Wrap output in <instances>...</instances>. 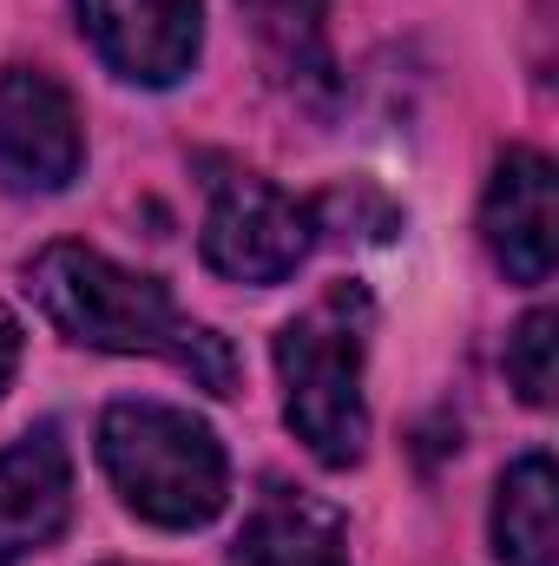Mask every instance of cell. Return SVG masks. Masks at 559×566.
<instances>
[{
    "instance_id": "7c38bea8",
    "label": "cell",
    "mask_w": 559,
    "mask_h": 566,
    "mask_svg": "<svg viewBox=\"0 0 559 566\" xmlns=\"http://www.w3.org/2000/svg\"><path fill=\"white\" fill-rule=\"evenodd\" d=\"M553 310H534V316H520V329L507 336V376H514V389H520V402H534V409H547L553 402Z\"/></svg>"
},
{
    "instance_id": "4fadbf2b",
    "label": "cell",
    "mask_w": 559,
    "mask_h": 566,
    "mask_svg": "<svg viewBox=\"0 0 559 566\" xmlns=\"http://www.w3.org/2000/svg\"><path fill=\"white\" fill-rule=\"evenodd\" d=\"M20 349H27V336H20V316L0 303V402H7V389H13V376H20Z\"/></svg>"
},
{
    "instance_id": "3957f363",
    "label": "cell",
    "mask_w": 559,
    "mask_h": 566,
    "mask_svg": "<svg viewBox=\"0 0 559 566\" xmlns=\"http://www.w3.org/2000/svg\"><path fill=\"white\" fill-rule=\"evenodd\" d=\"M362 336H369V303L349 283H336L323 303H309L296 323L277 329L283 422L323 468H356L369 448Z\"/></svg>"
},
{
    "instance_id": "6da1fadb",
    "label": "cell",
    "mask_w": 559,
    "mask_h": 566,
    "mask_svg": "<svg viewBox=\"0 0 559 566\" xmlns=\"http://www.w3.org/2000/svg\"><path fill=\"white\" fill-rule=\"evenodd\" d=\"M33 310L80 349H106V356H151L171 363L178 376H191L204 396H238V356L218 329L191 323L171 290L145 271L113 264L93 244H46L27 264Z\"/></svg>"
},
{
    "instance_id": "9c48e42d",
    "label": "cell",
    "mask_w": 559,
    "mask_h": 566,
    "mask_svg": "<svg viewBox=\"0 0 559 566\" xmlns=\"http://www.w3.org/2000/svg\"><path fill=\"white\" fill-rule=\"evenodd\" d=\"M238 566H356L349 560V534H342V514L309 501V494H289L271 488L244 534H238Z\"/></svg>"
},
{
    "instance_id": "8992f818",
    "label": "cell",
    "mask_w": 559,
    "mask_h": 566,
    "mask_svg": "<svg viewBox=\"0 0 559 566\" xmlns=\"http://www.w3.org/2000/svg\"><path fill=\"white\" fill-rule=\"evenodd\" d=\"M93 53L133 86H178L204 46V0H73Z\"/></svg>"
},
{
    "instance_id": "30bf717a",
    "label": "cell",
    "mask_w": 559,
    "mask_h": 566,
    "mask_svg": "<svg viewBox=\"0 0 559 566\" xmlns=\"http://www.w3.org/2000/svg\"><path fill=\"white\" fill-rule=\"evenodd\" d=\"M494 560L559 566V481L553 454H520L494 488Z\"/></svg>"
},
{
    "instance_id": "ba28073f",
    "label": "cell",
    "mask_w": 559,
    "mask_h": 566,
    "mask_svg": "<svg viewBox=\"0 0 559 566\" xmlns=\"http://www.w3.org/2000/svg\"><path fill=\"white\" fill-rule=\"evenodd\" d=\"M73 521V454L60 428H33L0 448V566L46 554Z\"/></svg>"
},
{
    "instance_id": "277c9868",
    "label": "cell",
    "mask_w": 559,
    "mask_h": 566,
    "mask_svg": "<svg viewBox=\"0 0 559 566\" xmlns=\"http://www.w3.org/2000/svg\"><path fill=\"white\" fill-rule=\"evenodd\" d=\"M316 244V211L296 205L257 171L218 165L211 178V205H204V231L198 251L218 277L231 283H283Z\"/></svg>"
},
{
    "instance_id": "52a82bcc",
    "label": "cell",
    "mask_w": 559,
    "mask_h": 566,
    "mask_svg": "<svg viewBox=\"0 0 559 566\" xmlns=\"http://www.w3.org/2000/svg\"><path fill=\"white\" fill-rule=\"evenodd\" d=\"M481 244L507 271V283L553 277V158L534 145L500 151L481 191Z\"/></svg>"
},
{
    "instance_id": "7a4b0ae2",
    "label": "cell",
    "mask_w": 559,
    "mask_h": 566,
    "mask_svg": "<svg viewBox=\"0 0 559 566\" xmlns=\"http://www.w3.org/2000/svg\"><path fill=\"white\" fill-rule=\"evenodd\" d=\"M99 468L113 494L165 534H191L224 514L231 461L198 416L165 402H113L99 416Z\"/></svg>"
},
{
    "instance_id": "5b68a950",
    "label": "cell",
    "mask_w": 559,
    "mask_h": 566,
    "mask_svg": "<svg viewBox=\"0 0 559 566\" xmlns=\"http://www.w3.org/2000/svg\"><path fill=\"white\" fill-rule=\"evenodd\" d=\"M86 165V126L73 93L46 66L0 73V185L7 191H66Z\"/></svg>"
},
{
    "instance_id": "8fae6325",
    "label": "cell",
    "mask_w": 559,
    "mask_h": 566,
    "mask_svg": "<svg viewBox=\"0 0 559 566\" xmlns=\"http://www.w3.org/2000/svg\"><path fill=\"white\" fill-rule=\"evenodd\" d=\"M271 73L296 93H336L329 60V0H238Z\"/></svg>"
}]
</instances>
